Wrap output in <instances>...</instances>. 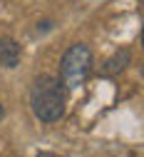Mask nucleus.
<instances>
[{"instance_id":"f03ea898","label":"nucleus","mask_w":144,"mask_h":157,"mask_svg":"<svg viewBox=\"0 0 144 157\" xmlns=\"http://www.w3.org/2000/svg\"><path fill=\"white\" fill-rule=\"evenodd\" d=\"M92 75V50L82 43H75L67 48V52L60 60V80L67 90H77L87 82Z\"/></svg>"},{"instance_id":"7ed1b4c3","label":"nucleus","mask_w":144,"mask_h":157,"mask_svg":"<svg viewBox=\"0 0 144 157\" xmlns=\"http://www.w3.org/2000/svg\"><path fill=\"white\" fill-rule=\"evenodd\" d=\"M132 63V52L127 50V48H122V50H117L109 60L102 65V75H107V77H112V75H119L122 70H124L127 65Z\"/></svg>"},{"instance_id":"39448f33","label":"nucleus","mask_w":144,"mask_h":157,"mask_svg":"<svg viewBox=\"0 0 144 157\" xmlns=\"http://www.w3.org/2000/svg\"><path fill=\"white\" fill-rule=\"evenodd\" d=\"M5 117V107H3V102H0V120Z\"/></svg>"},{"instance_id":"f257e3e1","label":"nucleus","mask_w":144,"mask_h":157,"mask_svg":"<svg viewBox=\"0 0 144 157\" xmlns=\"http://www.w3.org/2000/svg\"><path fill=\"white\" fill-rule=\"evenodd\" d=\"M67 105V87L60 77L40 75L30 87V107L40 122H57L65 115Z\"/></svg>"},{"instance_id":"423d86ee","label":"nucleus","mask_w":144,"mask_h":157,"mask_svg":"<svg viewBox=\"0 0 144 157\" xmlns=\"http://www.w3.org/2000/svg\"><path fill=\"white\" fill-rule=\"evenodd\" d=\"M142 48H144V28H142Z\"/></svg>"},{"instance_id":"0eeeda50","label":"nucleus","mask_w":144,"mask_h":157,"mask_svg":"<svg viewBox=\"0 0 144 157\" xmlns=\"http://www.w3.org/2000/svg\"><path fill=\"white\" fill-rule=\"evenodd\" d=\"M40 157H55V155H40Z\"/></svg>"},{"instance_id":"6e6552de","label":"nucleus","mask_w":144,"mask_h":157,"mask_svg":"<svg viewBox=\"0 0 144 157\" xmlns=\"http://www.w3.org/2000/svg\"><path fill=\"white\" fill-rule=\"evenodd\" d=\"M142 77H144V67H142Z\"/></svg>"},{"instance_id":"20e7f679","label":"nucleus","mask_w":144,"mask_h":157,"mask_svg":"<svg viewBox=\"0 0 144 157\" xmlns=\"http://www.w3.org/2000/svg\"><path fill=\"white\" fill-rule=\"evenodd\" d=\"M0 63L5 67H17L20 63V45L13 40V37H0Z\"/></svg>"}]
</instances>
